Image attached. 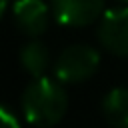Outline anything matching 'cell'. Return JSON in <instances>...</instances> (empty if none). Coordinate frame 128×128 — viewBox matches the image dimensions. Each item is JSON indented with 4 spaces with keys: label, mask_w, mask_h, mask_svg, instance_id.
Returning a JSON list of instances; mask_svg holds the SVG:
<instances>
[{
    "label": "cell",
    "mask_w": 128,
    "mask_h": 128,
    "mask_svg": "<svg viewBox=\"0 0 128 128\" xmlns=\"http://www.w3.org/2000/svg\"><path fill=\"white\" fill-rule=\"evenodd\" d=\"M106 120L112 126L128 128V88H114L102 102Z\"/></svg>",
    "instance_id": "cell-6"
},
{
    "label": "cell",
    "mask_w": 128,
    "mask_h": 128,
    "mask_svg": "<svg viewBox=\"0 0 128 128\" xmlns=\"http://www.w3.org/2000/svg\"><path fill=\"white\" fill-rule=\"evenodd\" d=\"M102 10L104 0H52V12L64 26H88Z\"/></svg>",
    "instance_id": "cell-4"
},
{
    "label": "cell",
    "mask_w": 128,
    "mask_h": 128,
    "mask_svg": "<svg viewBox=\"0 0 128 128\" xmlns=\"http://www.w3.org/2000/svg\"><path fill=\"white\" fill-rule=\"evenodd\" d=\"M12 12L16 24L28 36H40L48 26V8L42 0H16Z\"/></svg>",
    "instance_id": "cell-5"
},
{
    "label": "cell",
    "mask_w": 128,
    "mask_h": 128,
    "mask_svg": "<svg viewBox=\"0 0 128 128\" xmlns=\"http://www.w3.org/2000/svg\"><path fill=\"white\" fill-rule=\"evenodd\" d=\"M68 108V98L60 82L46 76H36L28 84L22 96V110L30 124L34 126H52L56 124Z\"/></svg>",
    "instance_id": "cell-1"
},
{
    "label": "cell",
    "mask_w": 128,
    "mask_h": 128,
    "mask_svg": "<svg viewBox=\"0 0 128 128\" xmlns=\"http://www.w3.org/2000/svg\"><path fill=\"white\" fill-rule=\"evenodd\" d=\"M98 62H100V56L94 48L70 46L58 56L54 64V72L60 82H82L96 72Z\"/></svg>",
    "instance_id": "cell-2"
},
{
    "label": "cell",
    "mask_w": 128,
    "mask_h": 128,
    "mask_svg": "<svg viewBox=\"0 0 128 128\" xmlns=\"http://www.w3.org/2000/svg\"><path fill=\"white\" fill-rule=\"evenodd\" d=\"M0 120H2V124L6 126V128H18V118L8 110V108H0Z\"/></svg>",
    "instance_id": "cell-8"
},
{
    "label": "cell",
    "mask_w": 128,
    "mask_h": 128,
    "mask_svg": "<svg viewBox=\"0 0 128 128\" xmlns=\"http://www.w3.org/2000/svg\"><path fill=\"white\" fill-rule=\"evenodd\" d=\"M100 44L118 56H128V8L108 10L98 26Z\"/></svg>",
    "instance_id": "cell-3"
},
{
    "label": "cell",
    "mask_w": 128,
    "mask_h": 128,
    "mask_svg": "<svg viewBox=\"0 0 128 128\" xmlns=\"http://www.w3.org/2000/svg\"><path fill=\"white\" fill-rule=\"evenodd\" d=\"M118 2H124V4H128V0H118Z\"/></svg>",
    "instance_id": "cell-10"
},
{
    "label": "cell",
    "mask_w": 128,
    "mask_h": 128,
    "mask_svg": "<svg viewBox=\"0 0 128 128\" xmlns=\"http://www.w3.org/2000/svg\"><path fill=\"white\" fill-rule=\"evenodd\" d=\"M8 2H10V0H0V12H2V14L8 10Z\"/></svg>",
    "instance_id": "cell-9"
},
{
    "label": "cell",
    "mask_w": 128,
    "mask_h": 128,
    "mask_svg": "<svg viewBox=\"0 0 128 128\" xmlns=\"http://www.w3.org/2000/svg\"><path fill=\"white\" fill-rule=\"evenodd\" d=\"M20 62H22V66H24V70L28 74L42 76L44 70L48 68V62H50L48 48L42 42L32 40L26 46H22V50H20Z\"/></svg>",
    "instance_id": "cell-7"
}]
</instances>
